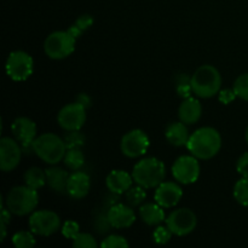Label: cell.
Wrapping results in <instances>:
<instances>
[{
    "mask_svg": "<svg viewBox=\"0 0 248 248\" xmlns=\"http://www.w3.org/2000/svg\"><path fill=\"white\" fill-rule=\"evenodd\" d=\"M186 148L189 153L199 160H210L219 153L222 137L216 128L205 126L191 133Z\"/></svg>",
    "mask_w": 248,
    "mask_h": 248,
    "instance_id": "cell-1",
    "label": "cell"
},
{
    "mask_svg": "<svg viewBox=\"0 0 248 248\" xmlns=\"http://www.w3.org/2000/svg\"><path fill=\"white\" fill-rule=\"evenodd\" d=\"M166 167L157 157H144L135 165L132 171L133 181L136 184L145 189L159 186L165 181Z\"/></svg>",
    "mask_w": 248,
    "mask_h": 248,
    "instance_id": "cell-2",
    "label": "cell"
},
{
    "mask_svg": "<svg viewBox=\"0 0 248 248\" xmlns=\"http://www.w3.org/2000/svg\"><path fill=\"white\" fill-rule=\"evenodd\" d=\"M39 203L38 190L28 186H17L10 189L5 198V206L15 216L31 215Z\"/></svg>",
    "mask_w": 248,
    "mask_h": 248,
    "instance_id": "cell-3",
    "label": "cell"
},
{
    "mask_svg": "<svg viewBox=\"0 0 248 248\" xmlns=\"http://www.w3.org/2000/svg\"><path fill=\"white\" fill-rule=\"evenodd\" d=\"M222 86V75L216 67L203 64L191 75V87L195 96L200 98H211L218 94Z\"/></svg>",
    "mask_w": 248,
    "mask_h": 248,
    "instance_id": "cell-4",
    "label": "cell"
},
{
    "mask_svg": "<svg viewBox=\"0 0 248 248\" xmlns=\"http://www.w3.org/2000/svg\"><path fill=\"white\" fill-rule=\"evenodd\" d=\"M33 149L34 154L48 165H57L63 161L67 152L64 140L51 132L38 136L33 142Z\"/></svg>",
    "mask_w": 248,
    "mask_h": 248,
    "instance_id": "cell-5",
    "label": "cell"
},
{
    "mask_svg": "<svg viewBox=\"0 0 248 248\" xmlns=\"http://www.w3.org/2000/svg\"><path fill=\"white\" fill-rule=\"evenodd\" d=\"M75 43L77 39L68 31H56L45 39L44 51L52 60H64L74 52Z\"/></svg>",
    "mask_w": 248,
    "mask_h": 248,
    "instance_id": "cell-6",
    "label": "cell"
},
{
    "mask_svg": "<svg viewBox=\"0 0 248 248\" xmlns=\"http://www.w3.org/2000/svg\"><path fill=\"white\" fill-rule=\"evenodd\" d=\"M6 74L14 81H26L34 70V60L26 51H12L5 64Z\"/></svg>",
    "mask_w": 248,
    "mask_h": 248,
    "instance_id": "cell-7",
    "label": "cell"
},
{
    "mask_svg": "<svg viewBox=\"0 0 248 248\" xmlns=\"http://www.w3.org/2000/svg\"><path fill=\"white\" fill-rule=\"evenodd\" d=\"M29 229L39 236H51L61 228V218L50 210L34 211L29 217Z\"/></svg>",
    "mask_w": 248,
    "mask_h": 248,
    "instance_id": "cell-8",
    "label": "cell"
},
{
    "mask_svg": "<svg viewBox=\"0 0 248 248\" xmlns=\"http://www.w3.org/2000/svg\"><path fill=\"white\" fill-rule=\"evenodd\" d=\"M169 229L177 236H186L195 230L198 224L196 215L190 208L182 207L172 211L165 219Z\"/></svg>",
    "mask_w": 248,
    "mask_h": 248,
    "instance_id": "cell-9",
    "label": "cell"
},
{
    "mask_svg": "<svg viewBox=\"0 0 248 248\" xmlns=\"http://www.w3.org/2000/svg\"><path fill=\"white\" fill-rule=\"evenodd\" d=\"M172 176L178 183L188 186L195 183L200 177V164L194 155H182L172 165Z\"/></svg>",
    "mask_w": 248,
    "mask_h": 248,
    "instance_id": "cell-10",
    "label": "cell"
},
{
    "mask_svg": "<svg viewBox=\"0 0 248 248\" xmlns=\"http://www.w3.org/2000/svg\"><path fill=\"white\" fill-rule=\"evenodd\" d=\"M150 145V140L147 133L140 128H135L123 136L120 143V149L125 156L130 159H136L148 152Z\"/></svg>",
    "mask_w": 248,
    "mask_h": 248,
    "instance_id": "cell-11",
    "label": "cell"
},
{
    "mask_svg": "<svg viewBox=\"0 0 248 248\" xmlns=\"http://www.w3.org/2000/svg\"><path fill=\"white\" fill-rule=\"evenodd\" d=\"M86 121V108L79 103L65 104L57 115V123L64 131L81 130Z\"/></svg>",
    "mask_w": 248,
    "mask_h": 248,
    "instance_id": "cell-12",
    "label": "cell"
},
{
    "mask_svg": "<svg viewBox=\"0 0 248 248\" xmlns=\"http://www.w3.org/2000/svg\"><path fill=\"white\" fill-rule=\"evenodd\" d=\"M22 147L18 140L10 137L0 140V169L4 172H11L19 165Z\"/></svg>",
    "mask_w": 248,
    "mask_h": 248,
    "instance_id": "cell-13",
    "label": "cell"
},
{
    "mask_svg": "<svg viewBox=\"0 0 248 248\" xmlns=\"http://www.w3.org/2000/svg\"><path fill=\"white\" fill-rule=\"evenodd\" d=\"M107 217L114 229H126L132 227L136 222V215L133 207L127 203L118 202L107 210Z\"/></svg>",
    "mask_w": 248,
    "mask_h": 248,
    "instance_id": "cell-14",
    "label": "cell"
},
{
    "mask_svg": "<svg viewBox=\"0 0 248 248\" xmlns=\"http://www.w3.org/2000/svg\"><path fill=\"white\" fill-rule=\"evenodd\" d=\"M182 196H183V190L178 183L162 182L159 186H156L154 200L164 208H172L178 205Z\"/></svg>",
    "mask_w": 248,
    "mask_h": 248,
    "instance_id": "cell-15",
    "label": "cell"
},
{
    "mask_svg": "<svg viewBox=\"0 0 248 248\" xmlns=\"http://www.w3.org/2000/svg\"><path fill=\"white\" fill-rule=\"evenodd\" d=\"M12 135L15 136L16 140H18L21 145L33 144L36 136V125L31 119L26 118V116H19L14 120L11 125Z\"/></svg>",
    "mask_w": 248,
    "mask_h": 248,
    "instance_id": "cell-16",
    "label": "cell"
},
{
    "mask_svg": "<svg viewBox=\"0 0 248 248\" xmlns=\"http://www.w3.org/2000/svg\"><path fill=\"white\" fill-rule=\"evenodd\" d=\"M91 189V178L86 172L74 171L69 174L67 184V194L75 200L84 199Z\"/></svg>",
    "mask_w": 248,
    "mask_h": 248,
    "instance_id": "cell-17",
    "label": "cell"
},
{
    "mask_svg": "<svg viewBox=\"0 0 248 248\" xmlns=\"http://www.w3.org/2000/svg\"><path fill=\"white\" fill-rule=\"evenodd\" d=\"M132 173H127L124 170H113L106 178V186L109 191L123 195L132 186Z\"/></svg>",
    "mask_w": 248,
    "mask_h": 248,
    "instance_id": "cell-18",
    "label": "cell"
},
{
    "mask_svg": "<svg viewBox=\"0 0 248 248\" xmlns=\"http://www.w3.org/2000/svg\"><path fill=\"white\" fill-rule=\"evenodd\" d=\"M201 114H202V106L200 101L194 97L183 99L179 106L178 118L186 125H193L198 123L201 118Z\"/></svg>",
    "mask_w": 248,
    "mask_h": 248,
    "instance_id": "cell-19",
    "label": "cell"
},
{
    "mask_svg": "<svg viewBox=\"0 0 248 248\" xmlns=\"http://www.w3.org/2000/svg\"><path fill=\"white\" fill-rule=\"evenodd\" d=\"M46 184L48 188L57 194H67V184L69 179V173L62 167L52 165L45 170Z\"/></svg>",
    "mask_w": 248,
    "mask_h": 248,
    "instance_id": "cell-20",
    "label": "cell"
},
{
    "mask_svg": "<svg viewBox=\"0 0 248 248\" xmlns=\"http://www.w3.org/2000/svg\"><path fill=\"white\" fill-rule=\"evenodd\" d=\"M165 137L173 147H186L190 135L186 124L179 120L178 123H171L167 126L165 130Z\"/></svg>",
    "mask_w": 248,
    "mask_h": 248,
    "instance_id": "cell-21",
    "label": "cell"
},
{
    "mask_svg": "<svg viewBox=\"0 0 248 248\" xmlns=\"http://www.w3.org/2000/svg\"><path fill=\"white\" fill-rule=\"evenodd\" d=\"M140 217L147 225H159L166 219L164 207L157 202H147L140 206Z\"/></svg>",
    "mask_w": 248,
    "mask_h": 248,
    "instance_id": "cell-22",
    "label": "cell"
},
{
    "mask_svg": "<svg viewBox=\"0 0 248 248\" xmlns=\"http://www.w3.org/2000/svg\"><path fill=\"white\" fill-rule=\"evenodd\" d=\"M24 184L31 188L39 190L40 188H43L46 184V173L45 170H41L39 167H31V169L27 170L24 172L23 176Z\"/></svg>",
    "mask_w": 248,
    "mask_h": 248,
    "instance_id": "cell-23",
    "label": "cell"
},
{
    "mask_svg": "<svg viewBox=\"0 0 248 248\" xmlns=\"http://www.w3.org/2000/svg\"><path fill=\"white\" fill-rule=\"evenodd\" d=\"M65 167L72 171H78L81 169L85 164V155L80 148H72L67 149L64 157H63Z\"/></svg>",
    "mask_w": 248,
    "mask_h": 248,
    "instance_id": "cell-24",
    "label": "cell"
},
{
    "mask_svg": "<svg viewBox=\"0 0 248 248\" xmlns=\"http://www.w3.org/2000/svg\"><path fill=\"white\" fill-rule=\"evenodd\" d=\"M145 198H147L145 188L138 186V184L136 186H131L125 193V201L131 207H137V206L142 205Z\"/></svg>",
    "mask_w": 248,
    "mask_h": 248,
    "instance_id": "cell-25",
    "label": "cell"
},
{
    "mask_svg": "<svg viewBox=\"0 0 248 248\" xmlns=\"http://www.w3.org/2000/svg\"><path fill=\"white\" fill-rule=\"evenodd\" d=\"M34 232H27V230H21L17 232L16 234L12 236V244L16 248H31L35 246L36 240L34 237Z\"/></svg>",
    "mask_w": 248,
    "mask_h": 248,
    "instance_id": "cell-26",
    "label": "cell"
},
{
    "mask_svg": "<svg viewBox=\"0 0 248 248\" xmlns=\"http://www.w3.org/2000/svg\"><path fill=\"white\" fill-rule=\"evenodd\" d=\"M176 91L181 98L186 99L191 97L193 87H191V77L186 74H179L176 78Z\"/></svg>",
    "mask_w": 248,
    "mask_h": 248,
    "instance_id": "cell-27",
    "label": "cell"
},
{
    "mask_svg": "<svg viewBox=\"0 0 248 248\" xmlns=\"http://www.w3.org/2000/svg\"><path fill=\"white\" fill-rule=\"evenodd\" d=\"M234 198L241 206L248 207V177H242L234 186Z\"/></svg>",
    "mask_w": 248,
    "mask_h": 248,
    "instance_id": "cell-28",
    "label": "cell"
},
{
    "mask_svg": "<svg viewBox=\"0 0 248 248\" xmlns=\"http://www.w3.org/2000/svg\"><path fill=\"white\" fill-rule=\"evenodd\" d=\"M63 140H64L67 149H72V148H80L81 149V147H84L85 142H86V137H85L84 133L80 132V130L67 131Z\"/></svg>",
    "mask_w": 248,
    "mask_h": 248,
    "instance_id": "cell-29",
    "label": "cell"
},
{
    "mask_svg": "<svg viewBox=\"0 0 248 248\" xmlns=\"http://www.w3.org/2000/svg\"><path fill=\"white\" fill-rule=\"evenodd\" d=\"M73 247L75 248H96L97 241L89 232H79L73 239Z\"/></svg>",
    "mask_w": 248,
    "mask_h": 248,
    "instance_id": "cell-30",
    "label": "cell"
},
{
    "mask_svg": "<svg viewBox=\"0 0 248 248\" xmlns=\"http://www.w3.org/2000/svg\"><path fill=\"white\" fill-rule=\"evenodd\" d=\"M234 89L235 93L239 98L244 99V101H248V73L240 75L234 82Z\"/></svg>",
    "mask_w": 248,
    "mask_h": 248,
    "instance_id": "cell-31",
    "label": "cell"
},
{
    "mask_svg": "<svg viewBox=\"0 0 248 248\" xmlns=\"http://www.w3.org/2000/svg\"><path fill=\"white\" fill-rule=\"evenodd\" d=\"M130 246L127 240L121 235H109L101 242L102 248H126Z\"/></svg>",
    "mask_w": 248,
    "mask_h": 248,
    "instance_id": "cell-32",
    "label": "cell"
},
{
    "mask_svg": "<svg viewBox=\"0 0 248 248\" xmlns=\"http://www.w3.org/2000/svg\"><path fill=\"white\" fill-rule=\"evenodd\" d=\"M173 232L169 229V227H157L156 229L153 232V240H154L155 244L157 245H166L167 242H170Z\"/></svg>",
    "mask_w": 248,
    "mask_h": 248,
    "instance_id": "cell-33",
    "label": "cell"
},
{
    "mask_svg": "<svg viewBox=\"0 0 248 248\" xmlns=\"http://www.w3.org/2000/svg\"><path fill=\"white\" fill-rule=\"evenodd\" d=\"M61 232H62V235L65 239L73 240L80 232V225L79 223H77L75 220H67V222L63 224Z\"/></svg>",
    "mask_w": 248,
    "mask_h": 248,
    "instance_id": "cell-34",
    "label": "cell"
},
{
    "mask_svg": "<svg viewBox=\"0 0 248 248\" xmlns=\"http://www.w3.org/2000/svg\"><path fill=\"white\" fill-rule=\"evenodd\" d=\"M236 97L234 89H224L218 92V99L223 104H230Z\"/></svg>",
    "mask_w": 248,
    "mask_h": 248,
    "instance_id": "cell-35",
    "label": "cell"
},
{
    "mask_svg": "<svg viewBox=\"0 0 248 248\" xmlns=\"http://www.w3.org/2000/svg\"><path fill=\"white\" fill-rule=\"evenodd\" d=\"M236 171L242 177H248V152L239 157L236 162Z\"/></svg>",
    "mask_w": 248,
    "mask_h": 248,
    "instance_id": "cell-36",
    "label": "cell"
},
{
    "mask_svg": "<svg viewBox=\"0 0 248 248\" xmlns=\"http://www.w3.org/2000/svg\"><path fill=\"white\" fill-rule=\"evenodd\" d=\"M75 24H77L82 31H85L89 28H91V26L93 24V18H92L91 15H81L79 18H77Z\"/></svg>",
    "mask_w": 248,
    "mask_h": 248,
    "instance_id": "cell-37",
    "label": "cell"
},
{
    "mask_svg": "<svg viewBox=\"0 0 248 248\" xmlns=\"http://www.w3.org/2000/svg\"><path fill=\"white\" fill-rule=\"evenodd\" d=\"M11 215L12 213L10 212L9 208L5 206L4 201H1V219H0V223H2V224H10V222H11Z\"/></svg>",
    "mask_w": 248,
    "mask_h": 248,
    "instance_id": "cell-38",
    "label": "cell"
},
{
    "mask_svg": "<svg viewBox=\"0 0 248 248\" xmlns=\"http://www.w3.org/2000/svg\"><path fill=\"white\" fill-rule=\"evenodd\" d=\"M77 102H79L81 106H84L85 108H90L92 104V101H91V97L89 96L87 93H85V92H81V93H79L77 96Z\"/></svg>",
    "mask_w": 248,
    "mask_h": 248,
    "instance_id": "cell-39",
    "label": "cell"
},
{
    "mask_svg": "<svg viewBox=\"0 0 248 248\" xmlns=\"http://www.w3.org/2000/svg\"><path fill=\"white\" fill-rule=\"evenodd\" d=\"M67 31H69V33H70V34H72V35H73V36H74V38H75V39H79V38H80V36H81V35H82V33H84V31H81V29H80V28H79V27H78V26H77V24H75V23H74V24H72V26H70V27H69V28H68V29H67Z\"/></svg>",
    "mask_w": 248,
    "mask_h": 248,
    "instance_id": "cell-40",
    "label": "cell"
},
{
    "mask_svg": "<svg viewBox=\"0 0 248 248\" xmlns=\"http://www.w3.org/2000/svg\"><path fill=\"white\" fill-rule=\"evenodd\" d=\"M0 224H1V241H4V240L6 239V232H7L6 227H7V225L2 224V223H0Z\"/></svg>",
    "mask_w": 248,
    "mask_h": 248,
    "instance_id": "cell-41",
    "label": "cell"
},
{
    "mask_svg": "<svg viewBox=\"0 0 248 248\" xmlns=\"http://www.w3.org/2000/svg\"><path fill=\"white\" fill-rule=\"evenodd\" d=\"M246 142H247V144H248V126H247V128H246Z\"/></svg>",
    "mask_w": 248,
    "mask_h": 248,
    "instance_id": "cell-42",
    "label": "cell"
}]
</instances>
